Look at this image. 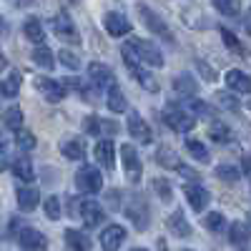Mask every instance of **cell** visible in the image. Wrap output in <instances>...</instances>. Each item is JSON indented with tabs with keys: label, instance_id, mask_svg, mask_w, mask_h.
I'll return each mask as SVG.
<instances>
[{
	"label": "cell",
	"instance_id": "d4e9b609",
	"mask_svg": "<svg viewBox=\"0 0 251 251\" xmlns=\"http://www.w3.org/2000/svg\"><path fill=\"white\" fill-rule=\"evenodd\" d=\"M66 246L68 249H78V251H88L93 246V241H91L88 234L78 231V228H68L66 231Z\"/></svg>",
	"mask_w": 251,
	"mask_h": 251
},
{
	"label": "cell",
	"instance_id": "60d3db41",
	"mask_svg": "<svg viewBox=\"0 0 251 251\" xmlns=\"http://www.w3.org/2000/svg\"><path fill=\"white\" fill-rule=\"evenodd\" d=\"M83 133H88V136H98V133H103V121L96 118V116L83 118Z\"/></svg>",
	"mask_w": 251,
	"mask_h": 251
},
{
	"label": "cell",
	"instance_id": "8992f818",
	"mask_svg": "<svg viewBox=\"0 0 251 251\" xmlns=\"http://www.w3.org/2000/svg\"><path fill=\"white\" fill-rule=\"evenodd\" d=\"M123 211H126V219H128V221L138 228V231H146V228H149L151 214H149V206H146V201H143L141 196L131 199L128 203L123 206Z\"/></svg>",
	"mask_w": 251,
	"mask_h": 251
},
{
	"label": "cell",
	"instance_id": "277c9868",
	"mask_svg": "<svg viewBox=\"0 0 251 251\" xmlns=\"http://www.w3.org/2000/svg\"><path fill=\"white\" fill-rule=\"evenodd\" d=\"M50 25H53V33L63 40V43H73L78 46L80 43V35H78V28L73 23V18L68 13H58L50 18Z\"/></svg>",
	"mask_w": 251,
	"mask_h": 251
},
{
	"label": "cell",
	"instance_id": "4fadbf2b",
	"mask_svg": "<svg viewBox=\"0 0 251 251\" xmlns=\"http://www.w3.org/2000/svg\"><path fill=\"white\" fill-rule=\"evenodd\" d=\"M183 194H186V201L191 203L194 211H203V208L208 206V201H211V194H208L199 181L196 183H186L183 186Z\"/></svg>",
	"mask_w": 251,
	"mask_h": 251
},
{
	"label": "cell",
	"instance_id": "f907efd6",
	"mask_svg": "<svg viewBox=\"0 0 251 251\" xmlns=\"http://www.w3.org/2000/svg\"><path fill=\"white\" fill-rule=\"evenodd\" d=\"M244 28H246V33L251 35V8H249L246 15H244Z\"/></svg>",
	"mask_w": 251,
	"mask_h": 251
},
{
	"label": "cell",
	"instance_id": "cb8c5ba5",
	"mask_svg": "<svg viewBox=\"0 0 251 251\" xmlns=\"http://www.w3.org/2000/svg\"><path fill=\"white\" fill-rule=\"evenodd\" d=\"M106 106H108L111 113H126V111H128V100H126V96H123V91L118 86H111L108 88Z\"/></svg>",
	"mask_w": 251,
	"mask_h": 251
},
{
	"label": "cell",
	"instance_id": "ee69618b",
	"mask_svg": "<svg viewBox=\"0 0 251 251\" xmlns=\"http://www.w3.org/2000/svg\"><path fill=\"white\" fill-rule=\"evenodd\" d=\"M216 98H219V103H221L224 108H228V111H234V113L239 111V100H236L234 96H228V93H219Z\"/></svg>",
	"mask_w": 251,
	"mask_h": 251
},
{
	"label": "cell",
	"instance_id": "5bb4252c",
	"mask_svg": "<svg viewBox=\"0 0 251 251\" xmlns=\"http://www.w3.org/2000/svg\"><path fill=\"white\" fill-rule=\"evenodd\" d=\"M96 161L103 166V169H116V146H113V141L111 138H103V141H98L96 143Z\"/></svg>",
	"mask_w": 251,
	"mask_h": 251
},
{
	"label": "cell",
	"instance_id": "bcb514c9",
	"mask_svg": "<svg viewBox=\"0 0 251 251\" xmlns=\"http://www.w3.org/2000/svg\"><path fill=\"white\" fill-rule=\"evenodd\" d=\"M176 171H178L183 178H188V181H199V174H196L194 169H188V166H183V163H178V166H176Z\"/></svg>",
	"mask_w": 251,
	"mask_h": 251
},
{
	"label": "cell",
	"instance_id": "7a4b0ae2",
	"mask_svg": "<svg viewBox=\"0 0 251 251\" xmlns=\"http://www.w3.org/2000/svg\"><path fill=\"white\" fill-rule=\"evenodd\" d=\"M163 121L176 133H188L196 126V116L186 106H174V103H169V106L163 108Z\"/></svg>",
	"mask_w": 251,
	"mask_h": 251
},
{
	"label": "cell",
	"instance_id": "4316f807",
	"mask_svg": "<svg viewBox=\"0 0 251 251\" xmlns=\"http://www.w3.org/2000/svg\"><path fill=\"white\" fill-rule=\"evenodd\" d=\"M30 58H33L35 66L46 68V71H50V68L55 66V55H53V50H50V48H46L43 43H38V46H35V50L30 53Z\"/></svg>",
	"mask_w": 251,
	"mask_h": 251
},
{
	"label": "cell",
	"instance_id": "f6af8a7d",
	"mask_svg": "<svg viewBox=\"0 0 251 251\" xmlns=\"http://www.w3.org/2000/svg\"><path fill=\"white\" fill-rule=\"evenodd\" d=\"M10 166V153H8V143L0 138V171H5Z\"/></svg>",
	"mask_w": 251,
	"mask_h": 251
},
{
	"label": "cell",
	"instance_id": "44dd1931",
	"mask_svg": "<svg viewBox=\"0 0 251 251\" xmlns=\"http://www.w3.org/2000/svg\"><path fill=\"white\" fill-rule=\"evenodd\" d=\"M226 86L231 88V91H236V93H251V78L244 71L231 68V71L226 73Z\"/></svg>",
	"mask_w": 251,
	"mask_h": 251
},
{
	"label": "cell",
	"instance_id": "1f68e13d",
	"mask_svg": "<svg viewBox=\"0 0 251 251\" xmlns=\"http://www.w3.org/2000/svg\"><path fill=\"white\" fill-rule=\"evenodd\" d=\"M153 158H156V161H158L161 166H166V169H176V166L181 163V161L176 158V153H174V151L169 149V146H161V149H158V151L153 153Z\"/></svg>",
	"mask_w": 251,
	"mask_h": 251
},
{
	"label": "cell",
	"instance_id": "7402d4cb",
	"mask_svg": "<svg viewBox=\"0 0 251 251\" xmlns=\"http://www.w3.org/2000/svg\"><path fill=\"white\" fill-rule=\"evenodd\" d=\"M228 241H231L234 246H239V249L249 246V241H251V228H249V224L236 221V224L228 226Z\"/></svg>",
	"mask_w": 251,
	"mask_h": 251
},
{
	"label": "cell",
	"instance_id": "6da1fadb",
	"mask_svg": "<svg viewBox=\"0 0 251 251\" xmlns=\"http://www.w3.org/2000/svg\"><path fill=\"white\" fill-rule=\"evenodd\" d=\"M121 55H123V63L128 66V71H131V75L141 83V86L149 91V93H158V80H156V75L153 73H149L143 66H141V58L136 55V50H133V46L131 43H126L123 48H121Z\"/></svg>",
	"mask_w": 251,
	"mask_h": 251
},
{
	"label": "cell",
	"instance_id": "f5cc1de1",
	"mask_svg": "<svg viewBox=\"0 0 251 251\" xmlns=\"http://www.w3.org/2000/svg\"><path fill=\"white\" fill-rule=\"evenodd\" d=\"M249 228H251V211H249Z\"/></svg>",
	"mask_w": 251,
	"mask_h": 251
},
{
	"label": "cell",
	"instance_id": "9c48e42d",
	"mask_svg": "<svg viewBox=\"0 0 251 251\" xmlns=\"http://www.w3.org/2000/svg\"><path fill=\"white\" fill-rule=\"evenodd\" d=\"M33 86H35V91H38L40 96H43L46 100H50V103H60L63 98L68 96L66 86H63V83H58V80H53V78L38 75V78L33 80Z\"/></svg>",
	"mask_w": 251,
	"mask_h": 251
},
{
	"label": "cell",
	"instance_id": "484cf974",
	"mask_svg": "<svg viewBox=\"0 0 251 251\" xmlns=\"http://www.w3.org/2000/svg\"><path fill=\"white\" fill-rule=\"evenodd\" d=\"M23 35L30 40V43H43L46 40V30H43V23L38 18H28L23 23Z\"/></svg>",
	"mask_w": 251,
	"mask_h": 251
},
{
	"label": "cell",
	"instance_id": "52a82bcc",
	"mask_svg": "<svg viewBox=\"0 0 251 251\" xmlns=\"http://www.w3.org/2000/svg\"><path fill=\"white\" fill-rule=\"evenodd\" d=\"M78 216L83 219V226L86 228H96L106 221V208L93 199H86V201L78 203Z\"/></svg>",
	"mask_w": 251,
	"mask_h": 251
},
{
	"label": "cell",
	"instance_id": "83f0119b",
	"mask_svg": "<svg viewBox=\"0 0 251 251\" xmlns=\"http://www.w3.org/2000/svg\"><path fill=\"white\" fill-rule=\"evenodd\" d=\"M20 83H23V75H20L18 71H13L3 83H0V96L3 98H15L18 91H20Z\"/></svg>",
	"mask_w": 251,
	"mask_h": 251
},
{
	"label": "cell",
	"instance_id": "ab89813d",
	"mask_svg": "<svg viewBox=\"0 0 251 251\" xmlns=\"http://www.w3.org/2000/svg\"><path fill=\"white\" fill-rule=\"evenodd\" d=\"M58 60H60L66 68H71V71H78V68H80V58H78L73 50H68V48L58 50Z\"/></svg>",
	"mask_w": 251,
	"mask_h": 251
},
{
	"label": "cell",
	"instance_id": "3957f363",
	"mask_svg": "<svg viewBox=\"0 0 251 251\" xmlns=\"http://www.w3.org/2000/svg\"><path fill=\"white\" fill-rule=\"evenodd\" d=\"M136 10H138L141 23H143L146 28H149L151 33H156L158 38H163L166 43H176V38H174L171 28L163 23V18H161V15H156V13H153L149 5H146V3H138V5H136Z\"/></svg>",
	"mask_w": 251,
	"mask_h": 251
},
{
	"label": "cell",
	"instance_id": "5b68a950",
	"mask_svg": "<svg viewBox=\"0 0 251 251\" xmlns=\"http://www.w3.org/2000/svg\"><path fill=\"white\" fill-rule=\"evenodd\" d=\"M75 188L80 194H98L103 188V174L96 166H83L75 174Z\"/></svg>",
	"mask_w": 251,
	"mask_h": 251
},
{
	"label": "cell",
	"instance_id": "7bdbcfd3",
	"mask_svg": "<svg viewBox=\"0 0 251 251\" xmlns=\"http://www.w3.org/2000/svg\"><path fill=\"white\" fill-rule=\"evenodd\" d=\"M43 208H46V216H48L50 221H58V219H60V201H58V196L46 199Z\"/></svg>",
	"mask_w": 251,
	"mask_h": 251
},
{
	"label": "cell",
	"instance_id": "7dc6e473",
	"mask_svg": "<svg viewBox=\"0 0 251 251\" xmlns=\"http://www.w3.org/2000/svg\"><path fill=\"white\" fill-rule=\"evenodd\" d=\"M196 66L201 68V75H203L206 80H214V78H216V75H214V71H211V68H208V66H206V63H201V60H199V63H196Z\"/></svg>",
	"mask_w": 251,
	"mask_h": 251
},
{
	"label": "cell",
	"instance_id": "9a60e30c",
	"mask_svg": "<svg viewBox=\"0 0 251 251\" xmlns=\"http://www.w3.org/2000/svg\"><path fill=\"white\" fill-rule=\"evenodd\" d=\"M126 126H128V133H131L138 143H151V141H153L149 123H146L138 113H131V116H128V121H126Z\"/></svg>",
	"mask_w": 251,
	"mask_h": 251
},
{
	"label": "cell",
	"instance_id": "e575fe53",
	"mask_svg": "<svg viewBox=\"0 0 251 251\" xmlns=\"http://www.w3.org/2000/svg\"><path fill=\"white\" fill-rule=\"evenodd\" d=\"M203 226L208 228V231L219 234V231H224L226 219H224V214H219V211H211V214H206V216H203Z\"/></svg>",
	"mask_w": 251,
	"mask_h": 251
},
{
	"label": "cell",
	"instance_id": "4dcf8cb0",
	"mask_svg": "<svg viewBox=\"0 0 251 251\" xmlns=\"http://www.w3.org/2000/svg\"><path fill=\"white\" fill-rule=\"evenodd\" d=\"M174 88H176V93H183V96H194V93H199V91H196V80L188 75V73H181V75L174 78Z\"/></svg>",
	"mask_w": 251,
	"mask_h": 251
},
{
	"label": "cell",
	"instance_id": "d590c367",
	"mask_svg": "<svg viewBox=\"0 0 251 251\" xmlns=\"http://www.w3.org/2000/svg\"><path fill=\"white\" fill-rule=\"evenodd\" d=\"M214 8L221 13V15H228V18H236L239 15V0H211Z\"/></svg>",
	"mask_w": 251,
	"mask_h": 251
},
{
	"label": "cell",
	"instance_id": "7c38bea8",
	"mask_svg": "<svg viewBox=\"0 0 251 251\" xmlns=\"http://www.w3.org/2000/svg\"><path fill=\"white\" fill-rule=\"evenodd\" d=\"M103 28L108 30V35L121 38L126 33H131V20L118 10H111V13H106V18H103Z\"/></svg>",
	"mask_w": 251,
	"mask_h": 251
},
{
	"label": "cell",
	"instance_id": "ba28073f",
	"mask_svg": "<svg viewBox=\"0 0 251 251\" xmlns=\"http://www.w3.org/2000/svg\"><path fill=\"white\" fill-rule=\"evenodd\" d=\"M121 161H123V169H126V176H128L131 183H138L141 181V174H143V163L136 153V149L131 143H123L121 146Z\"/></svg>",
	"mask_w": 251,
	"mask_h": 251
},
{
	"label": "cell",
	"instance_id": "ac0fdd59",
	"mask_svg": "<svg viewBox=\"0 0 251 251\" xmlns=\"http://www.w3.org/2000/svg\"><path fill=\"white\" fill-rule=\"evenodd\" d=\"M166 226H169V231L176 234L178 239H188V236H191V224L186 221V216H183L181 208H176L174 214H169V219H166Z\"/></svg>",
	"mask_w": 251,
	"mask_h": 251
},
{
	"label": "cell",
	"instance_id": "ffe728a7",
	"mask_svg": "<svg viewBox=\"0 0 251 251\" xmlns=\"http://www.w3.org/2000/svg\"><path fill=\"white\" fill-rule=\"evenodd\" d=\"M15 199H18V206H20V211H35V206L40 203V191L38 188H18L15 191Z\"/></svg>",
	"mask_w": 251,
	"mask_h": 251
},
{
	"label": "cell",
	"instance_id": "f546056e",
	"mask_svg": "<svg viewBox=\"0 0 251 251\" xmlns=\"http://www.w3.org/2000/svg\"><path fill=\"white\" fill-rule=\"evenodd\" d=\"M208 136H211L216 143H228V141L234 138L231 128H228L224 121H214V123H211V128H208Z\"/></svg>",
	"mask_w": 251,
	"mask_h": 251
},
{
	"label": "cell",
	"instance_id": "f1b7e54d",
	"mask_svg": "<svg viewBox=\"0 0 251 251\" xmlns=\"http://www.w3.org/2000/svg\"><path fill=\"white\" fill-rule=\"evenodd\" d=\"M186 151L191 153V158H196L199 163H208V161H211L208 149H206L201 141H196V138H186Z\"/></svg>",
	"mask_w": 251,
	"mask_h": 251
},
{
	"label": "cell",
	"instance_id": "e0dca14e",
	"mask_svg": "<svg viewBox=\"0 0 251 251\" xmlns=\"http://www.w3.org/2000/svg\"><path fill=\"white\" fill-rule=\"evenodd\" d=\"M123 241H126V228H123L121 224L108 226L106 231L100 234V246L106 249V251H116V249H118Z\"/></svg>",
	"mask_w": 251,
	"mask_h": 251
},
{
	"label": "cell",
	"instance_id": "8fae6325",
	"mask_svg": "<svg viewBox=\"0 0 251 251\" xmlns=\"http://www.w3.org/2000/svg\"><path fill=\"white\" fill-rule=\"evenodd\" d=\"M88 78L93 80L96 91L116 86V75H113V71L106 66V63H91L88 66Z\"/></svg>",
	"mask_w": 251,
	"mask_h": 251
},
{
	"label": "cell",
	"instance_id": "b9f144b4",
	"mask_svg": "<svg viewBox=\"0 0 251 251\" xmlns=\"http://www.w3.org/2000/svg\"><path fill=\"white\" fill-rule=\"evenodd\" d=\"M186 108L191 111V113H196V116H211L214 111H211V106L208 103H203V100H199V98H191L186 103Z\"/></svg>",
	"mask_w": 251,
	"mask_h": 251
},
{
	"label": "cell",
	"instance_id": "836d02e7",
	"mask_svg": "<svg viewBox=\"0 0 251 251\" xmlns=\"http://www.w3.org/2000/svg\"><path fill=\"white\" fill-rule=\"evenodd\" d=\"M3 121H5V126H8L10 131L23 128V111H20L18 106H15V108H8V111L3 113Z\"/></svg>",
	"mask_w": 251,
	"mask_h": 251
},
{
	"label": "cell",
	"instance_id": "8d00e7d4",
	"mask_svg": "<svg viewBox=\"0 0 251 251\" xmlns=\"http://www.w3.org/2000/svg\"><path fill=\"white\" fill-rule=\"evenodd\" d=\"M153 191L158 194V199L163 201V203H169L171 199H174V191H171V183L166 181V178H153Z\"/></svg>",
	"mask_w": 251,
	"mask_h": 251
},
{
	"label": "cell",
	"instance_id": "c3c4849f",
	"mask_svg": "<svg viewBox=\"0 0 251 251\" xmlns=\"http://www.w3.org/2000/svg\"><path fill=\"white\" fill-rule=\"evenodd\" d=\"M241 174L251 178V156H244L241 158Z\"/></svg>",
	"mask_w": 251,
	"mask_h": 251
},
{
	"label": "cell",
	"instance_id": "d6986e66",
	"mask_svg": "<svg viewBox=\"0 0 251 251\" xmlns=\"http://www.w3.org/2000/svg\"><path fill=\"white\" fill-rule=\"evenodd\" d=\"M18 244L23 249H48L46 234H40L38 228H23V231L18 234Z\"/></svg>",
	"mask_w": 251,
	"mask_h": 251
},
{
	"label": "cell",
	"instance_id": "603a6c76",
	"mask_svg": "<svg viewBox=\"0 0 251 251\" xmlns=\"http://www.w3.org/2000/svg\"><path fill=\"white\" fill-rule=\"evenodd\" d=\"M10 169H13V174L20 178V181H25V183H30L33 178H35V174H33V163H30V158L23 153V156H18L13 163H10Z\"/></svg>",
	"mask_w": 251,
	"mask_h": 251
},
{
	"label": "cell",
	"instance_id": "681fc988",
	"mask_svg": "<svg viewBox=\"0 0 251 251\" xmlns=\"http://www.w3.org/2000/svg\"><path fill=\"white\" fill-rule=\"evenodd\" d=\"M8 3H10V5H15V8H30V5L35 3V0H8Z\"/></svg>",
	"mask_w": 251,
	"mask_h": 251
},
{
	"label": "cell",
	"instance_id": "f35d334b",
	"mask_svg": "<svg viewBox=\"0 0 251 251\" xmlns=\"http://www.w3.org/2000/svg\"><path fill=\"white\" fill-rule=\"evenodd\" d=\"M221 38H224V43H226V48L228 50H234L236 55H246V50H244V46L239 43V38L228 30V28H221Z\"/></svg>",
	"mask_w": 251,
	"mask_h": 251
},
{
	"label": "cell",
	"instance_id": "816d5d0a",
	"mask_svg": "<svg viewBox=\"0 0 251 251\" xmlns=\"http://www.w3.org/2000/svg\"><path fill=\"white\" fill-rule=\"evenodd\" d=\"M3 35H8V23H5V18L0 15V38H3Z\"/></svg>",
	"mask_w": 251,
	"mask_h": 251
},
{
	"label": "cell",
	"instance_id": "74e56055",
	"mask_svg": "<svg viewBox=\"0 0 251 251\" xmlns=\"http://www.w3.org/2000/svg\"><path fill=\"white\" fill-rule=\"evenodd\" d=\"M216 176H219L221 181H226V183H236L239 176H241V171L236 169V166H226V163H221V166H216Z\"/></svg>",
	"mask_w": 251,
	"mask_h": 251
},
{
	"label": "cell",
	"instance_id": "d6a6232c",
	"mask_svg": "<svg viewBox=\"0 0 251 251\" xmlns=\"http://www.w3.org/2000/svg\"><path fill=\"white\" fill-rule=\"evenodd\" d=\"M15 143H18V149H20V151H25V153H28V151L35 149V143H38V141H35V133H30V131H25V128H18V131H15Z\"/></svg>",
	"mask_w": 251,
	"mask_h": 251
},
{
	"label": "cell",
	"instance_id": "2e32d148",
	"mask_svg": "<svg viewBox=\"0 0 251 251\" xmlns=\"http://www.w3.org/2000/svg\"><path fill=\"white\" fill-rule=\"evenodd\" d=\"M60 153L66 156L68 161H83L86 158V153H88V149H86V141H83L80 136L75 138H68V141H63L60 143Z\"/></svg>",
	"mask_w": 251,
	"mask_h": 251
},
{
	"label": "cell",
	"instance_id": "30bf717a",
	"mask_svg": "<svg viewBox=\"0 0 251 251\" xmlns=\"http://www.w3.org/2000/svg\"><path fill=\"white\" fill-rule=\"evenodd\" d=\"M128 43L133 46V50H136V55L141 58V63H149L151 68H161V66H163V55H161V50H158L153 43H149V40H141V38H133V40H128Z\"/></svg>",
	"mask_w": 251,
	"mask_h": 251
}]
</instances>
